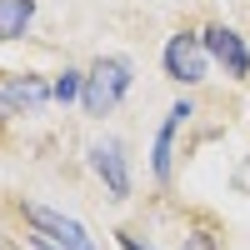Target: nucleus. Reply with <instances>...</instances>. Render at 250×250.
I'll return each instance as SVG.
<instances>
[{"instance_id": "obj_1", "label": "nucleus", "mask_w": 250, "mask_h": 250, "mask_svg": "<svg viewBox=\"0 0 250 250\" xmlns=\"http://www.w3.org/2000/svg\"><path fill=\"white\" fill-rule=\"evenodd\" d=\"M130 80H135V65L125 55H100L95 65L85 70V95H80V105H85V115H110L120 100H125V90H130Z\"/></svg>"}, {"instance_id": "obj_10", "label": "nucleus", "mask_w": 250, "mask_h": 250, "mask_svg": "<svg viewBox=\"0 0 250 250\" xmlns=\"http://www.w3.org/2000/svg\"><path fill=\"white\" fill-rule=\"evenodd\" d=\"M180 250H225V240H220V230H215L210 220H200L195 230L185 235V245H180Z\"/></svg>"}, {"instance_id": "obj_14", "label": "nucleus", "mask_w": 250, "mask_h": 250, "mask_svg": "<svg viewBox=\"0 0 250 250\" xmlns=\"http://www.w3.org/2000/svg\"><path fill=\"white\" fill-rule=\"evenodd\" d=\"M0 250H20V245H15V240H10L5 230H0Z\"/></svg>"}, {"instance_id": "obj_3", "label": "nucleus", "mask_w": 250, "mask_h": 250, "mask_svg": "<svg viewBox=\"0 0 250 250\" xmlns=\"http://www.w3.org/2000/svg\"><path fill=\"white\" fill-rule=\"evenodd\" d=\"M20 210V220L30 225V230H40V235H50L60 250H95V240L85 235V225L80 220H70V215H60V210H50V205H35V200H20L15 205Z\"/></svg>"}, {"instance_id": "obj_11", "label": "nucleus", "mask_w": 250, "mask_h": 250, "mask_svg": "<svg viewBox=\"0 0 250 250\" xmlns=\"http://www.w3.org/2000/svg\"><path fill=\"white\" fill-rule=\"evenodd\" d=\"M15 115H25V110H20V105H15V95L0 85V120H15Z\"/></svg>"}, {"instance_id": "obj_4", "label": "nucleus", "mask_w": 250, "mask_h": 250, "mask_svg": "<svg viewBox=\"0 0 250 250\" xmlns=\"http://www.w3.org/2000/svg\"><path fill=\"white\" fill-rule=\"evenodd\" d=\"M200 40H205V50H210V60L225 65L230 80H250V45L240 40V30H230V25H205Z\"/></svg>"}, {"instance_id": "obj_8", "label": "nucleus", "mask_w": 250, "mask_h": 250, "mask_svg": "<svg viewBox=\"0 0 250 250\" xmlns=\"http://www.w3.org/2000/svg\"><path fill=\"white\" fill-rule=\"evenodd\" d=\"M35 20V0H0V40H20Z\"/></svg>"}, {"instance_id": "obj_9", "label": "nucleus", "mask_w": 250, "mask_h": 250, "mask_svg": "<svg viewBox=\"0 0 250 250\" xmlns=\"http://www.w3.org/2000/svg\"><path fill=\"white\" fill-rule=\"evenodd\" d=\"M50 90H55V100L60 105H70V100H80L85 95V70H75V65H65L55 80H50Z\"/></svg>"}, {"instance_id": "obj_2", "label": "nucleus", "mask_w": 250, "mask_h": 250, "mask_svg": "<svg viewBox=\"0 0 250 250\" xmlns=\"http://www.w3.org/2000/svg\"><path fill=\"white\" fill-rule=\"evenodd\" d=\"M160 65H165V75H170L175 85H200V80L210 75V50H205V40L195 30H175L165 40Z\"/></svg>"}, {"instance_id": "obj_6", "label": "nucleus", "mask_w": 250, "mask_h": 250, "mask_svg": "<svg viewBox=\"0 0 250 250\" xmlns=\"http://www.w3.org/2000/svg\"><path fill=\"white\" fill-rule=\"evenodd\" d=\"M90 170L105 180V195H110V200H125V195H130V165H125V145H120V140L90 145Z\"/></svg>"}, {"instance_id": "obj_7", "label": "nucleus", "mask_w": 250, "mask_h": 250, "mask_svg": "<svg viewBox=\"0 0 250 250\" xmlns=\"http://www.w3.org/2000/svg\"><path fill=\"white\" fill-rule=\"evenodd\" d=\"M5 90L15 95V105H20V110H45L50 100H55L50 80H40V75H10V80H5Z\"/></svg>"}, {"instance_id": "obj_5", "label": "nucleus", "mask_w": 250, "mask_h": 250, "mask_svg": "<svg viewBox=\"0 0 250 250\" xmlns=\"http://www.w3.org/2000/svg\"><path fill=\"white\" fill-rule=\"evenodd\" d=\"M190 115H195V100H175L170 115H165V120H160V130H155V145H150V170H155V180H160V185L170 180V170H175V130H180Z\"/></svg>"}, {"instance_id": "obj_13", "label": "nucleus", "mask_w": 250, "mask_h": 250, "mask_svg": "<svg viewBox=\"0 0 250 250\" xmlns=\"http://www.w3.org/2000/svg\"><path fill=\"white\" fill-rule=\"evenodd\" d=\"M30 250H60V245H55L50 235H40V230H35V235H30Z\"/></svg>"}, {"instance_id": "obj_12", "label": "nucleus", "mask_w": 250, "mask_h": 250, "mask_svg": "<svg viewBox=\"0 0 250 250\" xmlns=\"http://www.w3.org/2000/svg\"><path fill=\"white\" fill-rule=\"evenodd\" d=\"M115 240H120V250H150V245H145V240H140L135 230H120Z\"/></svg>"}]
</instances>
